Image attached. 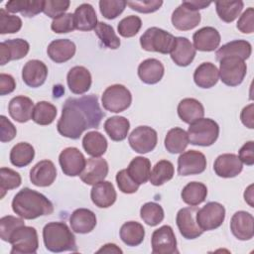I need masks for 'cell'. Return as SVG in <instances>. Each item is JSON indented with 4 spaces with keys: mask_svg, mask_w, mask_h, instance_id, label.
<instances>
[{
    "mask_svg": "<svg viewBox=\"0 0 254 254\" xmlns=\"http://www.w3.org/2000/svg\"><path fill=\"white\" fill-rule=\"evenodd\" d=\"M103 117L104 112L99 106L96 95L89 94L78 98L70 97L65 100L63 106L57 129L62 136L75 140L85 130L98 128Z\"/></svg>",
    "mask_w": 254,
    "mask_h": 254,
    "instance_id": "6da1fadb",
    "label": "cell"
},
{
    "mask_svg": "<svg viewBox=\"0 0 254 254\" xmlns=\"http://www.w3.org/2000/svg\"><path fill=\"white\" fill-rule=\"evenodd\" d=\"M12 209L20 217L30 220L53 213L54 205L43 193L24 188L14 196Z\"/></svg>",
    "mask_w": 254,
    "mask_h": 254,
    "instance_id": "7a4b0ae2",
    "label": "cell"
},
{
    "mask_svg": "<svg viewBox=\"0 0 254 254\" xmlns=\"http://www.w3.org/2000/svg\"><path fill=\"white\" fill-rule=\"evenodd\" d=\"M43 240L46 249L54 253L77 251L75 237L64 222L56 221L46 224L43 229Z\"/></svg>",
    "mask_w": 254,
    "mask_h": 254,
    "instance_id": "3957f363",
    "label": "cell"
},
{
    "mask_svg": "<svg viewBox=\"0 0 254 254\" xmlns=\"http://www.w3.org/2000/svg\"><path fill=\"white\" fill-rule=\"evenodd\" d=\"M187 133L190 144L207 147L217 140L219 126L213 119L202 117L190 123Z\"/></svg>",
    "mask_w": 254,
    "mask_h": 254,
    "instance_id": "277c9868",
    "label": "cell"
},
{
    "mask_svg": "<svg viewBox=\"0 0 254 254\" xmlns=\"http://www.w3.org/2000/svg\"><path fill=\"white\" fill-rule=\"evenodd\" d=\"M175 39L176 37L167 31L158 27H151L140 37V45L145 51L167 55L171 53Z\"/></svg>",
    "mask_w": 254,
    "mask_h": 254,
    "instance_id": "5b68a950",
    "label": "cell"
},
{
    "mask_svg": "<svg viewBox=\"0 0 254 254\" xmlns=\"http://www.w3.org/2000/svg\"><path fill=\"white\" fill-rule=\"evenodd\" d=\"M9 243L12 245L11 254H34L39 247L37 230L32 226L22 225L11 234Z\"/></svg>",
    "mask_w": 254,
    "mask_h": 254,
    "instance_id": "8992f818",
    "label": "cell"
},
{
    "mask_svg": "<svg viewBox=\"0 0 254 254\" xmlns=\"http://www.w3.org/2000/svg\"><path fill=\"white\" fill-rule=\"evenodd\" d=\"M101 102L107 111L119 113L126 110L132 102L131 92L122 84L108 86L102 94Z\"/></svg>",
    "mask_w": 254,
    "mask_h": 254,
    "instance_id": "52a82bcc",
    "label": "cell"
},
{
    "mask_svg": "<svg viewBox=\"0 0 254 254\" xmlns=\"http://www.w3.org/2000/svg\"><path fill=\"white\" fill-rule=\"evenodd\" d=\"M219 76L221 81L228 86L239 85L247 72L245 62L236 57H226L219 61Z\"/></svg>",
    "mask_w": 254,
    "mask_h": 254,
    "instance_id": "ba28073f",
    "label": "cell"
},
{
    "mask_svg": "<svg viewBox=\"0 0 254 254\" xmlns=\"http://www.w3.org/2000/svg\"><path fill=\"white\" fill-rule=\"evenodd\" d=\"M224 218L225 208L221 203L216 201L207 202L197 210L195 215L196 222L203 231L218 228L223 223Z\"/></svg>",
    "mask_w": 254,
    "mask_h": 254,
    "instance_id": "9c48e42d",
    "label": "cell"
},
{
    "mask_svg": "<svg viewBox=\"0 0 254 254\" xmlns=\"http://www.w3.org/2000/svg\"><path fill=\"white\" fill-rule=\"evenodd\" d=\"M130 147L139 154H146L153 151L158 142L155 129L149 126L136 127L128 138Z\"/></svg>",
    "mask_w": 254,
    "mask_h": 254,
    "instance_id": "30bf717a",
    "label": "cell"
},
{
    "mask_svg": "<svg viewBox=\"0 0 254 254\" xmlns=\"http://www.w3.org/2000/svg\"><path fill=\"white\" fill-rule=\"evenodd\" d=\"M151 246L154 254L179 253L177 249V239L174 230L170 225H163L153 232Z\"/></svg>",
    "mask_w": 254,
    "mask_h": 254,
    "instance_id": "8fae6325",
    "label": "cell"
},
{
    "mask_svg": "<svg viewBox=\"0 0 254 254\" xmlns=\"http://www.w3.org/2000/svg\"><path fill=\"white\" fill-rule=\"evenodd\" d=\"M195 206H189L181 208L176 216V222L180 233L186 239H195L200 236L203 232L198 226L195 215L197 212Z\"/></svg>",
    "mask_w": 254,
    "mask_h": 254,
    "instance_id": "7c38bea8",
    "label": "cell"
},
{
    "mask_svg": "<svg viewBox=\"0 0 254 254\" xmlns=\"http://www.w3.org/2000/svg\"><path fill=\"white\" fill-rule=\"evenodd\" d=\"M59 163L64 175L76 177L82 173L86 160L77 148L67 147L61 152L59 156Z\"/></svg>",
    "mask_w": 254,
    "mask_h": 254,
    "instance_id": "4fadbf2b",
    "label": "cell"
},
{
    "mask_svg": "<svg viewBox=\"0 0 254 254\" xmlns=\"http://www.w3.org/2000/svg\"><path fill=\"white\" fill-rule=\"evenodd\" d=\"M206 168L205 156L195 150L184 152L178 158V174L180 176L198 175Z\"/></svg>",
    "mask_w": 254,
    "mask_h": 254,
    "instance_id": "5bb4252c",
    "label": "cell"
},
{
    "mask_svg": "<svg viewBox=\"0 0 254 254\" xmlns=\"http://www.w3.org/2000/svg\"><path fill=\"white\" fill-rule=\"evenodd\" d=\"M108 174V164L100 157L87 159L82 173L79 175L80 180L86 185H95L104 181Z\"/></svg>",
    "mask_w": 254,
    "mask_h": 254,
    "instance_id": "9a60e30c",
    "label": "cell"
},
{
    "mask_svg": "<svg viewBox=\"0 0 254 254\" xmlns=\"http://www.w3.org/2000/svg\"><path fill=\"white\" fill-rule=\"evenodd\" d=\"M30 45L23 39H12L0 43V64L4 65L10 61L25 58L29 53Z\"/></svg>",
    "mask_w": 254,
    "mask_h": 254,
    "instance_id": "2e32d148",
    "label": "cell"
},
{
    "mask_svg": "<svg viewBox=\"0 0 254 254\" xmlns=\"http://www.w3.org/2000/svg\"><path fill=\"white\" fill-rule=\"evenodd\" d=\"M254 218L247 211L235 212L230 220V230L239 240H250L254 235Z\"/></svg>",
    "mask_w": 254,
    "mask_h": 254,
    "instance_id": "e0dca14e",
    "label": "cell"
},
{
    "mask_svg": "<svg viewBox=\"0 0 254 254\" xmlns=\"http://www.w3.org/2000/svg\"><path fill=\"white\" fill-rule=\"evenodd\" d=\"M243 164L235 154H222L219 155L213 164V170L218 177L221 178H234L241 173Z\"/></svg>",
    "mask_w": 254,
    "mask_h": 254,
    "instance_id": "ac0fdd59",
    "label": "cell"
},
{
    "mask_svg": "<svg viewBox=\"0 0 254 254\" xmlns=\"http://www.w3.org/2000/svg\"><path fill=\"white\" fill-rule=\"evenodd\" d=\"M48 76L47 65L39 60L27 62L22 69V79L30 87H39L44 84Z\"/></svg>",
    "mask_w": 254,
    "mask_h": 254,
    "instance_id": "d6986e66",
    "label": "cell"
},
{
    "mask_svg": "<svg viewBox=\"0 0 254 254\" xmlns=\"http://www.w3.org/2000/svg\"><path fill=\"white\" fill-rule=\"evenodd\" d=\"M57 178V169L50 160L38 162L30 171V181L37 187H49Z\"/></svg>",
    "mask_w": 254,
    "mask_h": 254,
    "instance_id": "ffe728a7",
    "label": "cell"
},
{
    "mask_svg": "<svg viewBox=\"0 0 254 254\" xmlns=\"http://www.w3.org/2000/svg\"><path fill=\"white\" fill-rule=\"evenodd\" d=\"M200 19L201 16L198 11L190 9L183 3L172 14V24L180 31H189L195 28Z\"/></svg>",
    "mask_w": 254,
    "mask_h": 254,
    "instance_id": "44dd1931",
    "label": "cell"
},
{
    "mask_svg": "<svg viewBox=\"0 0 254 254\" xmlns=\"http://www.w3.org/2000/svg\"><path fill=\"white\" fill-rule=\"evenodd\" d=\"M66 81L72 93L83 94L91 86V74L86 67L76 65L71 67L67 72Z\"/></svg>",
    "mask_w": 254,
    "mask_h": 254,
    "instance_id": "7402d4cb",
    "label": "cell"
},
{
    "mask_svg": "<svg viewBox=\"0 0 254 254\" xmlns=\"http://www.w3.org/2000/svg\"><path fill=\"white\" fill-rule=\"evenodd\" d=\"M195 53V49L189 39L185 37H176L170 55L177 65L188 66L193 61Z\"/></svg>",
    "mask_w": 254,
    "mask_h": 254,
    "instance_id": "603a6c76",
    "label": "cell"
},
{
    "mask_svg": "<svg viewBox=\"0 0 254 254\" xmlns=\"http://www.w3.org/2000/svg\"><path fill=\"white\" fill-rule=\"evenodd\" d=\"M193 47L201 52H212L220 44V34L213 27H203L197 30L193 36Z\"/></svg>",
    "mask_w": 254,
    "mask_h": 254,
    "instance_id": "cb8c5ba5",
    "label": "cell"
},
{
    "mask_svg": "<svg viewBox=\"0 0 254 254\" xmlns=\"http://www.w3.org/2000/svg\"><path fill=\"white\" fill-rule=\"evenodd\" d=\"M90 197L97 207L106 208L115 202L117 194L110 182L102 181L93 185L90 191Z\"/></svg>",
    "mask_w": 254,
    "mask_h": 254,
    "instance_id": "d4e9b609",
    "label": "cell"
},
{
    "mask_svg": "<svg viewBox=\"0 0 254 254\" xmlns=\"http://www.w3.org/2000/svg\"><path fill=\"white\" fill-rule=\"evenodd\" d=\"M69 223L73 232L80 234L89 233L96 225V215L90 209L77 208L71 213Z\"/></svg>",
    "mask_w": 254,
    "mask_h": 254,
    "instance_id": "484cf974",
    "label": "cell"
},
{
    "mask_svg": "<svg viewBox=\"0 0 254 254\" xmlns=\"http://www.w3.org/2000/svg\"><path fill=\"white\" fill-rule=\"evenodd\" d=\"M76 47L73 42L67 39H58L50 43L47 49L48 56L58 64L69 61L75 54Z\"/></svg>",
    "mask_w": 254,
    "mask_h": 254,
    "instance_id": "4316f807",
    "label": "cell"
},
{
    "mask_svg": "<svg viewBox=\"0 0 254 254\" xmlns=\"http://www.w3.org/2000/svg\"><path fill=\"white\" fill-rule=\"evenodd\" d=\"M34 103L31 98L19 95L13 97L8 105V111L10 116L17 122L25 123L32 118Z\"/></svg>",
    "mask_w": 254,
    "mask_h": 254,
    "instance_id": "83f0119b",
    "label": "cell"
},
{
    "mask_svg": "<svg viewBox=\"0 0 254 254\" xmlns=\"http://www.w3.org/2000/svg\"><path fill=\"white\" fill-rule=\"evenodd\" d=\"M165 68L163 64L157 59H147L138 66L140 79L147 84H155L164 76Z\"/></svg>",
    "mask_w": 254,
    "mask_h": 254,
    "instance_id": "f1b7e54d",
    "label": "cell"
},
{
    "mask_svg": "<svg viewBox=\"0 0 254 254\" xmlns=\"http://www.w3.org/2000/svg\"><path fill=\"white\" fill-rule=\"evenodd\" d=\"M252 53V47L249 42L245 40L231 41L216 51V60L219 62L222 58L236 57L243 61L247 60Z\"/></svg>",
    "mask_w": 254,
    "mask_h": 254,
    "instance_id": "f546056e",
    "label": "cell"
},
{
    "mask_svg": "<svg viewBox=\"0 0 254 254\" xmlns=\"http://www.w3.org/2000/svg\"><path fill=\"white\" fill-rule=\"evenodd\" d=\"M219 79V71L212 63L200 64L193 72L194 83L200 88H210Z\"/></svg>",
    "mask_w": 254,
    "mask_h": 254,
    "instance_id": "4dcf8cb0",
    "label": "cell"
},
{
    "mask_svg": "<svg viewBox=\"0 0 254 254\" xmlns=\"http://www.w3.org/2000/svg\"><path fill=\"white\" fill-rule=\"evenodd\" d=\"M178 115L182 121L190 124L203 117L204 108L194 98H184L178 105Z\"/></svg>",
    "mask_w": 254,
    "mask_h": 254,
    "instance_id": "1f68e13d",
    "label": "cell"
},
{
    "mask_svg": "<svg viewBox=\"0 0 254 254\" xmlns=\"http://www.w3.org/2000/svg\"><path fill=\"white\" fill-rule=\"evenodd\" d=\"M73 16L75 29L79 31H91L95 29L98 23L95 10L88 3L79 5L75 9Z\"/></svg>",
    "mask_w": 254,
    "mask_h": 254,
    "instance_id": "d6a6232c",
    "label": "cell"
},
{
    "mask_svg": "<svg viewBox=\"0 0 254 254\" xmlns=\"http://www.w3.org/2000/svg\"><path fill=\"white\" fill-rule=\"evenodd\" d=\"M130 128V122L123 116H112L104 122V130L112 141H123Z\"/></svg>",
    "mask_w": 254,
    "mask_h": 254,
    "instance_id": "836d02e7",
    "label": "cell"
},
{
    "mask_svg": "<svg viewBox=\"0 0 254 254\" xmlns=\"http://www.w3.org/2000/svg\"><path fill=\"white\" fill-rule=\"evenodd\" d=\"M127 173L130 178L138 185L147 183L151 173V162L149 159L139 156L135 157L127 167Z\"/></svg>",
    "mask_w": 254,
    "mask_h": 254,
    "instance_id": "e575fe53",
    "label": "cell"
},
{
    "mask_svg": "<svg viewBox=\"0 0 254 254\" xmlns=\"http://www.w3.org/2000/svg\"><path fill=\"white\" fill-rule=\"evenodd\" d=\"M82 147L88 155L100 157L107 150V141L100 132L89 131L83 136Z\"/></svg>",
    "mask_w": 254,
    "mask_h": 254,
    "instance_id": "d590c367",
    "label": "cell"
},
{
    "mask_svg": "<svg viewBox=\"0 0 254 254\" xmlns=\"http://www.w3.org/2000/svg\"><path fill=\"white\" fill-rule=\"evenodd\" d=\"M6 11L10 13H21L25 17H34L43 12L44 1L32 0H12L5 5Z\"/></svg>",
    "mask_w": 254,
    "mask_h": 254,
    "instance_id": "8d00e7d4",
    "label": "cell"
},
{
    "mask_svg": "<svg viewBox=\"0 0 254 254\" xmlns=\"http://www.w3.org/2000/svg\"><path fill=\"white\" fill-rule=\"evenodd\" d=\"M189 143L188 133L180 127H175L169 130L165 138V147L171 154L183 153Z\"/></svg>",
    "mask_w": 254,
    "mask_h": 254,
    "instance_id": "74e56055",
    "label": "cell"
},
{
    "mask_svg": "<svg viewBox=\"0 0 254 254\" xmlns=\"http://www.w3.org/2000/svg\"><path fill=\"white\" fill-rule=\"evenodd\" d=\"M145 237L143 225L137 221L125 222L120 228V238L127 246L140 245Z\"/></svg>",
    "mask_w": 254,
    "mask_h": 254,
    "instance_id": "f35d334b",
    "label": "cell"
},
{
    "mask_svg": "<svg viewBox=\"0 0 254 254\" xmlns=\"http://www.w3.org/2000/svg\"><path fill=\"white\" fill-rule=\"evenodd\" d=\"M207 195V188L199 182H190L185 186L181 192V196L187 204L195 206L205 200Z\"/></svg>",
    "mask_w": 254,
    "mask_h": 254,
    "instance_id": "ab89813d",
    "label": "cell"
},
{
    "mask_svg": "<svg viewBox=\"0 0 254 254\" xmlns=\"http://www.w3.org/2000/svg\"><path fill=\"white\" fill-rule=\"evenodd\" d=\"M35 157L34 147L27 142L16 144L10 152V162L12 165L22 168L28 166Z\"/></svg>",
    "mask_w": 254,
    "mask_h": 254,
    "instance_id": "60d3db41",
    "label": "cell"
},
{
    "mask_svg": "<svg viewBox=\"0 0 254 254\" xmlns=\"http://www.w3.org/2000/svg\"><path fill=\"white\" fill-rule=\"evenodd\" d=\"M174 173V165L168 160H161L156 163L152 172L150 173V183L156 187L162 186L173 179Z\"/></svg>",
    "mask_w": 254,
    "mask_h": 254,
    "instance_id": "b9f144b4",
    "label": "cell"
},
{
    "mask_svg": "<svg viewBox=\"0 0 254 254\" xmlns=\"http://www.w3.org/2000/svg\"><path fill=\"white\" fill-rule=\"evenodd\" d=\"M243 2L240 0L215 2V8L218 17L226 23H231L236 18H238L243 9Z\"/></svg>",
    "mask_w": 254,
    "mask_h": 254,
    "instance_id": "7bdbcfd3",
    "label": "cell"
},
{
    "mask_svg": "<svg viewBox=\"0 0 254 254\" xmlns=\"http://www.w3.org/2000/svg\"><path fill=\"white\" fill-rule=\"evenodd\" d=\"M57 116V108L54 104L48 101H39L36 103L32 119L39 125H50L54 122Z\"/></svg>",
    "mask_w": 254,
    "mask_h": 254,
    "instance_id": "ee69618b",
    "label": "cell"
},
{
    "mask_svg": "<svg viewBox=\"0 0 254 254\" xmlns=\"http://www.w3.org/2000/svg\"><path fill=\"white\" fill-rule=\"evenodd\" d=\"M140 216L143 221L150 225L156 226L164 219V209L163 207L156 202H146L140 208Z\"/></svg>",
    "mask_w": 254,
    "mask_h": 254,
    "instance_id": "f6af8a7d",
    "label": "cell"
},
{
    "mask_svg": "<svg viewBox=\"0 0 254 254\" xmlns=\"http://www.w3.org/2000/svg\"><path fill=\"white\" fill-rule=\"evenodd\" d=\"M94 31L103 46L106 48L116 50L120 47V40L110 25L104 22H98Z\"/></svg>",
    "mask_w": 254,
    "mask_h": 254,
    "instance_id": "bcb514c9",
    "label": "cell"
},
{
    "mask_svg": "<svg viewBox=\"0 0 254 254\" xmlns=\"http://www.w3.org/2000/svg\"><path fill=\"white\" fill-rule=\"evenodd\" d=\"M0 197L3 198L7 190H14L20 187L22 183L21 176L16 171L9 169V168H1L0 169Z\"/></svg>",
    "mask_w": 254,
    "mask_h": 254,
    "instance_id": "7dc6e473",
    "label": "cell"
},
{
    "mask_svg": "<svg viewBox=\"0 0 254 254\" xmlns=\"http://www.w3.org/2000/svg\"><path fill=\"white\" fill-rule=\"evenodd\" d=\"M127 5L126 1L123 0H100L99 9L102 16L108 20L115 19L125 9Z\"/></svg>",
    "mask_w": 254,
    "mask_h": 254,
    "instance_id": "c3c4849f",
    "label": "cell"
},
{
    "mask_svg": "<svg viewBox=\"0 0 254 254\" xmlns=\"http://www.w3.org/2000/svg\"><path fill=\"white\" fill-rule=\"evenodd\" d=\"M22 28V20L16 15L9 14L5 9L0 10V33L13 34Z\"/></svg>",
    "mask_w": 254,
    "mask_h": 254,
    "instance_id": "681fc988",
    "label": "cell"
},
{
    "mask_svg": "<svg viewBox=\"0 0 254 254\" xmlns=\"http://www.w3.org/2000/svg\"><path fill=\"white\" fill-rule=\"evenodd\" d=\"M142 21L138 16L130 15L123 18L118 23V33L124 38H131L134 37L141 29Z\"/></svg>",
    "mask_w": 254,
    "mask_h": 254,
    "instance_id": "f907efd6",
    "label": "cell"
},
{
    "mask_svg": "<svg viewBox=\"0 0 254 254\" xmlns=\"http://www.w3.org/2000/svg\"><path fill=\"white\" fill-rule=\"evenodd\" d=\"M25 225L24 220L12 215L3 216L0 219V237L3 241L9 242L11 234L20 226Z\"/></svg>",
    "mask_w": 254,
    "mask_h": 254,
    "instance_id": "816d5d0a",
    "label": "cell"
},
{
    "mask_svg": "<svg viewBox=\"0 0 254 254\" xmlns=\"http://www.w3.org/2000/svg\"><path fill=\"white\" fill-rule=\"evenodd\" d=\"M51 29L58 34L72 32L73 30H75L73 14L64 13L54 19L51 24Z\"/></svg>",
    "mask_w": 254,
    "mask_h": 254,
    "instance_id": "f5cc1de1",
    "label": "cell"
},
{
    "mask_svg": "<svg viewBox=\"0 0 254 254\" xmlns=\"http://www.w3.org/2000/svg\"><path fill=\"white\" fill-rule=\"evenodd\" d=\"M69 4L70 2L67 0H46L44 1L43 12L47 16L56 19L64 14V12L68 9Z\"/></svg>",
    "mask_w": 254,
    "mask_h": 254,
    "instance_id": "db71d44e",
    "label": "cell"
},
{
    "mask_svg": "<svg viewBox=\"0 0 254 254\" xmlns=\"http://www.w3.org/2000/svg\"><path fill=\"white\" fill-rule=\"evenodd\" d=\"M116 183L119 190L128 194L136 192L140 186L130 178L126 169H123L116 174Z\"/></svg>",
    "mask_w": 254,
    "mask_h": 254,
    "instance_id": "11a10c76",
    "label": "cell"
},
{
    "mask_svg": "<svg viewBox=\"0 0 254 254\" xmlns=\"http://www.w3.org/2000/svg\"><path fill=\"white\" fill-rule=\"evenodd\" d=\"M127 5L134 11L139 13H153L160 9L163 5L162 0H143V1H127Z\"/></svg>",
    "mask_w": 254,
    "mask_h": 254,
    "instance_id": "9f6ffc18",
    "label": "cell"
},
{
    "mask_svg": "<svg viewBox=\"0 0 254 254\" xmlns=\"http://www.w3.org/2000/svg\"><path fill=\"white\" fill-rule=\"evenodd\" d=\"M237 29L244 34H251L254 31V9L249 7L240 16L237 22Z\"/></svg>",
    "mask_w": 254,
    "mask_h": 254,
    "instance_id": "6f0895ef",
    "label": "cell"
},
{
    "mask_svg": "<svg viewBox=\"0 0 254 254\" xmlns=\"http://www.w3.org/2000/svg\"><path fill=\"white\" fill-rule=\"evenodd\" d=\"M0 140L2 143L10 142L16 137V127L4 115L0 116Z\"/></svg>",
    "mask_w": 254,
    "mask_h": 254,
    "instance_id": "680465c9",
    "label": "cell"
},
{
    "mask_svg": "<svg viewBox=\"0 0 254 254\" xmlns=\"http://www.w3.org/2000/svg\"><path fill=\"white\" fill-rule=\"evenodd\" d=\"M238 158L243 164L247 166H252L254 164V142L253 141L246 142L240 148Z\"/></svg>",
    "mask_w": 254,
    "mask_h": 254,
    "instance_id": "91938a15",
    "label": "cell"
},
{
    "mask_svg": "<svg viewBox=\"0 0 254 254\" xmlns=\"http://www.w3.org/2000/svg\"><path fill=\"white\" fill-rule=\"evenodd\" d=\"M16 87L15 79L12 75L1 73L0 74V94L6 95L14 91Z\"/></svg>",
    "mask_w": 254,
    "mask_h": 254,
    "instance_id": "94428289",
    "label": "cell"
},
{
    "mask_svg": "<svg viewBox=\"0 0 254 254\" xmlns=\"http://www.w3.org/2000/svg\"><path fill=\"white\" fill-rule=\"evenodd\" d=\"M253 113H254V104L250 103L249 105L245 106L240 114V119L243 125L246 127L253 129L254 128V119H253Z\"/></svg>",
    "mask_w": 254,
    "mask_h": 254,
    "instance_id": "6125c7cd",
    "label": "cell"
},
{
    "mask_svg": "<svg viewBox=\"0 0 254 254\" xmlns=\"http://www.w3.org/2000/svg\"><path fill=\"white\" fill-rule=\"evenodd\" d=\"M184 5L189 7L190 9L198 11L199 9H204L207 6L211 4V2H206V1H198V0H192V1H183L182 2Z\"/></svg>",
    "mask_w": 254,
    "mask_h": 254,
    "instance_id": "be15d7a7",
    "label": "cell"
},
{
    "mask_svg": "<svg viewBox=\"0 0 254 254\" xmlns=\"http://www.w3.org/2000/svg\"><path fill=\"white\" fill-rule=\"evenodd\" d=\"M100 252H105V253H122V250L120 248H118L115 244L108 243V244H105L103 247H101L97 251V253H100Z\"/></svg>",
    "mask_w": 254,
    "mask_h": 254,
    "instance_id": "e7e4bbea",
    "label": "cell"
},
{
    "mask_svg": "<svg viewBox=\"0 0 254 254\" xmlns=\"http://www.w3.org/2000/svg\"><path fill=\"white\" fill-rule=\"evenodd\" d=\"M253 185H250L246 190H245V192H244V199L245 201L251 206L253 207L254 204H253Z\"/></svg>",
    "mask_w": 254,
    "mask_h": 254,
    "instance_id": "03108f58",
    "label": "cell"
}]
</instances>
